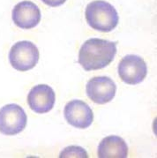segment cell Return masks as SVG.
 <instances>
[{
  "mask_svg": "<svg viewBox=\"0 0 157 158\" xmlns=\"http://www.w3.org/2000/svg\"><path fill=\"white\" fill-rule=\"evenodd\" d=\"M45 5L51 7H57L64 4L66 0H42Z\"/></svg>",
  "mask_w": 157,
  "mask_h": 158,
  "instance_id": "12",
  "label": "cell"
},
{
  "mask_svg": "<svg viewBox=\"0 0 157 158\" xmlns=\"http://www.w3.org/2000/svg\"><path fill=\"white\" fill-rule=\"evenodd\" d=\"M116 54V42L91 38L82 44L79 52V64L86 71L102 69L113 61Z\"/></svg>",
  "mask_w": 157,
  "mask_h": 158,
  "instance_id": "1",
  "label": "cell"
},
{
  "mask_svg": "<svg viewBox=\"0 0 157 158\" xmlns=\"http://www.w3.org/2000/svg\"><path fill=\"white\" fill-rule=\"evenodd\" d=\"M40 53L37 47L29 41L18 42L11 48L9 61L13 68L19 72L33 69L39 61Z\"/></svg>",
  "mask_w": 157,
  "mask_h": 158,
  "instance_id": "3",
  "label": "cell"
},
{
  "mask_svg": "<svg viewBox=\"0 0 157 158\" xmlns=\"http://www.w3.org/2000/svg\"><path fill=\"white\" fill-rule=\"evenodd\" d=\"M97 153L100 158H126L128 146L119 136L110 135L101 141Z\"/></svg>",
  "mask_w": 157,
  "mask_h": 158,
  "instance_id": "10",
  "label": "cell"
},
{
  "mask_svg": "<svg viewBox=\"0 0 157 158\" xmlns=\"http://www.w3.org/2000/svg\"><path fill=\"white\" fill-rule=\"evenodd\" d=\"M55 101L54 90L45 84L35 86L27 95V103L35 113L43 114L50 111L54 107Z\"/></svg>",
  "mask_w": 157,
  "mask_h": 158,
  "instance_id": "8",
  "label": "cell"
},
{
  "mask_svg": "<svg viewBox=\"0 0 157 158\" xmlns=\"http://www.w3.org/2000/svg\"><path fill=\"white\" fill-rule=\"evenodd\" d=\"M64 115L69 125L80 129L88 128L94 121V113L91 108L81 100L69 102L64 107Z\"/></svg>",
  "mask_w": 157,
  "mask_h": 158,
  "instance_id": "7",
  "label": "cell"
},
{
  "mask_svg": "<svg viewBox=\"0 0 157 158\" xmlns=\"http://www.w3.org/2000/svg\"><path fill=\"white\" fill-rule=\"evenodd\" d=\"M86 91L88 97L94 102L98 104H105L112 101L115 97L117 86L109 77H94L88 81Z\"/></svg>",
  "mask_w": 157,
  "mask_h": 158,
  "instance_id": "6",
  "label": "cell"
},
{
  "mask_svg": "<svg viewBox=\"0 0 157 158\" xmlns=\"http://www.w3.org/2000/svg\"><path fill=\"white\" fill-rule=\"evenodd\" d=\"M41 12L39 7L31 1H22L13 7L12 18L14 24L23 29H30L41 21Z\"/></svg>",
  "mask_w": 157,
  "mask_h": 158,
  "instance_id": "9",
  "label": "cell"
},
{
  "mask_svg": "<svg viewBox=\"0 0 157 158\" xmlns=\"http://www.w3.org/2000/svg\"><path fill=\"white\" fill-rule=\"evenodd\" d=\"M85 17L92 28L105 33L112 31L119 21L115 7L103 0H94L89 3L86 7Z\"/></svg>",
  "mask_w": 157,
  "mask_h": 158,
  "instance_id": "2",
  "label": "cell"
},
{
  "mask_svg": "<svg viewBox=\"0 0 157 158\" xmlns=\"http://www.w3.org/2000/svg\"><path fill=\"white\" fill-rule=\"evenodd\" d=\"M118 74L121 80L129 85L142 82L147 74V67L144 59L136 55H127L118 64Z\"/></svg>",
  "mask_w": 157,
  "mask_h": 158,
  "instance_id": "5",
  "label": "cell"
},
{
  "mask_svg": "<svg viewBox=\"0 0 157 158\" xmlns=\"http://www.w3.org/2000/svg\"><path fill=\"white\" fill-rule=\"evenodd\" d=\"M25 111L18 104L11 103L0 109V133L12 136L21 133L27 126Z\"/></svg>",
  "mask_w": 157,
  "mask_h": 158,
  "instance_id": "4",
  "label": "cell"
},
{
  "mask_svg": "<svg viewBox=\"0 0 157 158\" xmlns=\"http://www.w3.org/2000/svg\"><path fill=\"white\" fill-rule=\"evenodd\" d=\"M61 158L63 157H88V153L81 147H76V146H70L64 149L60 153Z\"/></svg>",
  "mask_w": 157,
  "mask_h": 158,
  "instance_id": "11",
  "label": "cell"
}]
</instances>
